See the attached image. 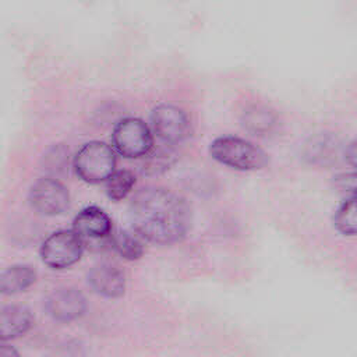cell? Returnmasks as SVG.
<instances>
[{
	"instance_id": "52a82bcc",
	"label": "cell",
	"mask_w": 357,
	"mask_h": 357,
	"mask_svg": "<svg viewBox=\"0 0 357 357\" xmlns=\"http://www.w3.org/2000/svg\"><path fill=\"white\" fill-rule=\"evenodd\" d=\"M29 204L40 215L56 216L68 208L70 195L60 181L52 177H43L31 187Z\"/></svg>"
},
{
	"instance_id": "2e32d148",
	"label": "cell",
	"mask_w": 357,
	"mask_h": 357,
	"mask_svg": "<svg viewBox=\"0 0 357 357\" xmlns=\"http://www.w3.org/2000/svg\"><path fill=\"white\" fill-rule=\"evenodd\" d=\"M135 184V176L130 170H116L106 180V194L110 199L119 201L123 199Z\"/></svg>"
},
{
	"instance_id": "ffe728a7",
	"label": "cell",
	"mask_w": 357,
	"mask_h": 357,
	"mask_svg": "<svg viewBox=\"0 0 357 357\" xmlns=\"http://www.w3.org/2000/svg\"><path fill=\"white\" fill-rule=\"evenodd\" d=\"M344 158L353 167L357 169V139L351 141L344 149Z\"/></svg>"
},
{
	"instance_id": "4fadbf2b",
	"label": "cell",
	"mask_w": 357,
	"mask_h": 357,
	"mask_svg": "<svg viewBox=\"0 0 357 357\" xmlns=\"http://www.w3.org/2000/svg\"><path fill=\"white\" fill-rule=\"evenodd\" d=\"M36 280V272L28 265H13L0 275V291L3 294H15L26 290Z\"/></svg>"
},
{
	"instance_id": "6da1fadb",
	"label": "cell",
	"mask_w": 357,
	"mask_h": 357,
	"mask_svg": "<svg viewBox=\"0 0 357 357\" xmlns=\"http://www.w3.org/2000/svg\"><path fill=\"white\" fill-rule=\"evenodd\" d=\"M132 230L156 244L181 241L191 226V211L184 198L162 187L141 188L128 205Z\"/></svg>"
},
{
	"instance_id": "9a60e30c",
	"label": "cell",
	"mask_w": 357,
	"mask_h": 357,
	"mask_svg": "<svg viewBox=\"0 0 357 357\" xmlns=\"http://www.w3.org/2000/svg\"><path fill=\"white\" fill-rule=\"evenodd\" d=\"M333 226L342 236H357V194L339 205L333 215Z\"/></svg>"
},
{
	"instance_id": "d6986e66",
	"label": "cell",
	"mask_w": 357,
	"mask_h": 357,
	"mask_svg": "<svg viewBox=\"0 0 357 357\" xmlns=\"http://www.w3.org/2000/svg\"><path fill=\"white\" fill-rule=\"evenodd\" d=\"M335 184L337 188L353 194H357V172L342 173L335 178Z\"/></svg>"
},
{
	"instance_id": "3957f363",
	"label": "cell",
	"mask_w": 357,
	"mask_h": 357,
	"mask_svg": "<svg viewBox=\"0 0 357 357\" xmlns=\"http://www.w3.org/2000/svg\"><path fill=\"white\" fill-rule=\"evenodd\" d=\"M116 156L113 149L100 141H91L81 146L74 156V170L77 176L89 183L106 181L116 170Z\"/></svg>"
},
{
	"instance_id": "7c38bea8",
	"label": "cell",
	"mask_w": 357,
	"mask_h": 357,
	"mask_svg": "<svg viewBox=\"0 0 357 357\" xmlns=\"http://www.w3.org/2000/svg\"><path fill=\"white\" fill-rule=\"evenodd\" d=\"M241 121L244 128L254 135H268L273 132L279 124L276 113L272 109L259 105L247 107L243 113Z\"/></svg>"
},
{
	"instance_id": "8992f818",
	"label": "cell",
	"mask_w": 357,
	"mask_h": 357,
	"mask_svg": "<svg viewBox=\"0 0 357 357\" xmlns=\"http://www.w3.org/2000/svg\"><path fill=\"white\" fill-rule=\"evenodd\" d=\"M151 124L158 138L165 144H177L191 135L190 117L174 105L162 103L153 107Z\"/></svg>"
},
{
	"instance_id": "8fae6325",
	"label": "cell",
	"mask_w": 357,
	"mask_h": 357,
	"mask_svg": "<svg viewBox=\"0 0 357 357\" xmlns=\"http://www.w3.org/2000/svg\"><path fill=\"white\" fill-rule=\"evenodd\" d=\"M33 317L29 308L18 304L6 305L0 311V337L3 342L22 336L32 326Z\"/></svg>"
},
{
	"instance_id": "277c9868",
	"label": "cell",
	"mask_w": 357,
	"mask_h": 357,
	"mask_svg": "<svg viewBox=\"0 0 357 357\" xmlns=\"http://www.w3.org/2000/svg\"><path fill=\"white\" fill-rule=\"evenodd\" d=\"M84 241L74 230H59L50 234L40 247V258L52 269H66L79 261Z\"/></svg>"
},
{
	"instance_id": "ac0fdd59",
	"label": "cell",
	"mask_w": 357,
	"mask_h": 357,
	"mask_svg": "<svg viewBox=\"0 0 357 357\" xmlns=\"http://www.w3.org/2000/svg\"><path fill=\"white\" fill-rule=\"evenodd\" d=\"M145 156H148V159L144 163V166L146 169H152V173H156L159 169H165L169 165V159H170L169 153L165 151H156L152 153L148 152Z\"/></svg>"
},
{
	"instance_id": "9c48e42d",
	"label": "cell",
	"mask_w": 357,
	"mask_h": 357,
	"mask_svg": "<svg viewBox=\"0 0 357 357\" xmlns=\"http://www.w3.org/2000/svg\"><path fill=\"white\" fill-rule=\"evenodd\" d=\"M73 230L82 238L84 244L86 241H103L109 245V237L112 236V220L103 209L98 206H86L74 218Z\"/></svg>"
},
{
	"instance_id": "5bb4252c",
	"label": "cell",
	"mask_w": 357,
	"mask_h": 357,
	"mask_svg": "<svg viewBox=\"0 0 357 357\" xmlns=\"http://www.w3.org/2000/svg\"><path fill=\"white\" fill-rule=\"evenodd\" d=\"M109 245L124 259L134 261L144 254L141 237L135 231L119 230L109 237Z\"/></svg>"
},
{
	"instance_id": "ba28073f",
	"label": "cell",
	"mask_w": 357,
	"mask_h": 357,
	"mask_svg": "<svg viewBox=\"0 0 357 357\" xmlns=\"http://www.w3.org/2000/svg\"><path fill=\"white\" fill-rule=\"evenodd\" d=\"M45 310L57 322H73L85 314L86 300L77 289L61 287L46 297Z\"/></svg>"
},
{
	"instance_id": "30bf717a",
	"label": "cell",
	"mask_w": 357,
	"mask_h": 357,
	"mask_svg": "<svg viewBox=\"0 0 357 357\" xmlns=\"http://www.w3.org/2000/svg\"><path fill=\"white\" fill-rule=\"evenodd\" d=\"M88 283L95 293L107 298H117L123 296L126 290L123 271L109 262L95 265L88 273Z\"/></svg>"
},
{
	"instance_id": "e0dca14e",
	"label": "cell",
	"mask_w": 357,
	"mask_h": 357,
	"mask_svg": "<svg viewBox=\"0 0 357 357\" xmlns=\"http://www.w3.org/2000/svg\"><path fill=\"white\" fill-rule=\"evenodd\" d=\"M68 165V149L63 145L52 146L43 158V169L52 174H59L66 170Z\"/></svg>"
},
{
	"instance_id": "44dd1931",
	"label": "cell",
	"mask_w": 357,
	"mask_h": 357,
	"mask_svg": "<svg viewBox=\"0 0 357 357\" xmlns=\"http://www.w3.org/2000/svg\"><path fill=\"white\" fill-rule=\"evenodd\" d=\"M0 357H20V354L13 346L3 342L0 346Z\"/></svg>"
},
{
	"instance_id": "7a4b0ae2",
	"label": "cell",
	"mask_w": 357,
	"mask_h": 357,
	"mask_svg": "<svg viewBox=\"0 0 357 357\" xmlns=\"http://www.w3.org/2000/svg\"><path fill=\"white\" fill-rule=\"evenodd\" d=\"M209 153L216 162L241 172L264 169L269 162L259 146L234 135L215 138L209 145Z\"/></svg>"
},
{
	"instance_id": "5b68a950",
	"label": "cell",
	"mask_w": 357,
	"mask_h": 357,
	"mask_svg": "<svg viewBox=\"0 0 357 357\" xmlns=\"http://www.w3.org/2000/svg\"><path fill=\"white\" fill-rule=\"evenodd\" d=\"M112 142L114 149L124 158L145 156L153 145L149 127L135 117L123 119L114 126Z\"/></svg>"
}]
</instances>
